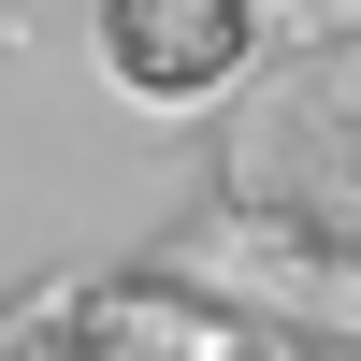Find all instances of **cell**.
<instances>
[{
  "mask_svg": "<svg viewBox=\"0 0 361 361\" xmlns=\"http://www.w3.org/2000/svg\"><path fill=\"white\" fill-rule=\"evenodd\" d=\"M116 58H130L145 87H188V73H217V58H231V0H130Z\"/></svg>",
  "mask_w": 361,
  "mask_h": 361,
  "instance_id": "6da1fadb",
  "label": "cell"
}]
</instances>
